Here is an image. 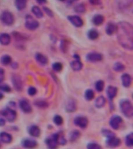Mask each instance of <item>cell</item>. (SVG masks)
<instances>
[{
    "label": "cell",
    "instance_id": "3",
    "mask_svg": "<svg viewBox=\"0 0 133 149\" xmlns=\"http://www.w3.org/2000/svg\"><path fill=\"white\" fill-rule=\"evenodd\" d=\"M0 19L3 21V24L6 25H12L14 22L13 15L9 11H3L0 15Z\"/></svg>",
    "mask_w": 133,
    "mask_h": 149
},
{
    "label": "cell",
    "instance_id": "25",
    "mask_svg": "<svg viewBox=\"0 0 133 149\" xmlns=\"http://www.w3.org/2000/svg\"><path fill=\"white\" fill-rule=\"evenodd\" d=\"M104 20V17L102 16V15H96L94 17V19H93V22L94 24L95 25H97V26H99L101 24H103Z\"/></svg>",
    "mask_w": 133,
    "mask_h": 149
},
{
    "label": "cell",
    "instance_id": "7",
    "mask_svg": "<svg viewBox=\"0 0 133 149\" xmlns=\"http://www.w3.org/2000/svg\"><path fill=\"white\" fill-rule=\"evenodd\" d=\"M106 144L107 146H108L109 148H116L121 144V140L115 137V135H114L112 137H107Z\"/></svg>",
    "mask_w": 133,
    "mask_h": 149
},
{
    "label": "cell",
    "instance_id": "39",
    "mask_svg": "<svg viewBox=\"0 0 133 149\" xmlns=\"http://www.w3.org/2000/svg\"><path fill=\"white\" fill-rule=\"evenodd\" d=\"M37 107L40 108H47L48 107V103L44 100H37L34 103Z\"/></svg>",
    "mask_w": 133,
    "mask_h": 149
},
{
    "label": "cell",
    "instance_id": "48",
    "mask_svg": "<svg viewBox=\"0 0 133 149\" xmlns=\"http://www.w3.org/2000/svg\"><path fill=\"white\" fill-rule=\"evenodd\" d=\"M37 2L40 4H43V3H45L47 2L46 0H37Z\"/></svg>",
    "mask_w": 133,
    "mask_h": 149
},
{
    "label": "cell",
    "instance_id": "26",
    "mask_svg": "<svg viewBox=\"0 0 133 149\" xmlns=\"http://www.w3.org/2000/svg\"><path fill=\"white\" fill-rule=\"evenodd\" d=\"M106 103V100L105 98L103 97V96H100L96 99V102H95V105L97 106V108H101L103 107Z\"/></svg>",
    "mask_w": 133,
    "mask_h": 149
},
{
    "label": "cell",
    "instance_id": "31",
    "mask_svg": "<svg viewBox=\"0 0 133 149\" xmlns=\"http://www.w3.org/2000/svg\"><path fill=\"white\" fill-rule=\"evenodd\" d=\"M125 144L127 146L132 147L133 145V134L132 133H131L128 135L126 136L125 138Z\"/></svg>",
    "mask_w": 133,
    "mask_h": 149
},
{
    "label": "cell",
    "instance_id": "50",
    "mask_svg": "<svg viewBox=\"0 0 133 149\" xmlns=\"http://www.w3.org/2000/svg\"><path fill=\"white\" fill-rule=\"evenodd\" d=\"M61 1H64V0H61Z\"/></svg>",
    "mask_w": 133,
    "mask_h": 149
},
{
    "label": "cell",
    "instance_id": "2",
    "mask_svg": "<svg viewBox=\"0 0 133 149\" xmlns=\"http://www.w3.org/2000/svg\"><path fill=\"white\" fill-rule=\"evenodd\" d=\"M120 108L121 112L125 116L131 118L133 116V107L132 103L128 100H122L120 102Z\"/></svg>",
    "mask_w": 133,
    "mask_h": 149
},
{
    "label": "cell",
    "instance_id": "37",
    "mask_svg": "<svg viewBox=\"0 0 133 149\" xmlns=\"http://www.w3.org/2000/svg\"><path fill=\"white\" fill-rule=\"evenodd\" d=\"M95 87H96V89H97V91H99V92L102 91H103V89H104V81H98L97 83H96V84H95Z\"/></svg>",
    "mask_w": 133,
    "mask_h": 149
},
{
    "label": "cell",
    "instance_id": "16",
    "mask_svg": "<svg viewBox=\"0 0 133 149\" xmlns=\"http://www.w3.org/2000/svg\"><path fill=\"white\" fill-rule=\"evenodd\" d=\"M28 132H29L30 135H31L32 137H39L40 134H41V130H40V128H39L37 126H35V125H33V126L29 127Z\"/></svg>",
    "mask_w": 133,
    "mask_h": 149
},
{
    "label": "cell",
    "instance_id": "51",
    "mask_svg": "<svg viewBox=\"0 0 133 149\" xmlns=\"http://www.w3.org/2000/svg\"><path fill=\"white\" fill-rule=\"evenodd\" d=\"M0 146H1V144H0Z\"/></svg>",
    "mask_w": 133,
    "mask_h": 149
},
{
    "label": "cell",
    "instance_id": "32",
    "mask_svg": "<svg viewBox=\"0 0 133 149\" xmlns=\"http://www.w3.org/2000/svg\"><path fill=\"white\" fill-rule=\"evenodd\" d=\"M85 98L89 101L92 100L93 98H94V92L92 90H90V89L87 90L86 93H85Z\"/></svg>",
    "mask_w": 133,
    "mask_h": 149
},
{
    "label": "cell",
    "instance_id": "30",
    "mask_svg": "<svg viewBox=\"0 0 133 149\" xmlns=\"http://www.w3.org/2000/svg\"><path fill=\"white\" fill-rule=\"evenodd\" d=\"M11 61H12L11 57L10 56H7V55H5L1 58V63L5 66H7V65L11 63Z\"/></svg>",
    "mask_w": 133,
    "mask_h": 149
},
{
    "label": "cell",
    "instance_id": "28",
    "mask_svg": "<svg viewBox=\"0 0 133 149\" xmlns=\"http://www.w3.org/2000/svg\"><path fill=\"white\" fill-rule=\"evenodd\" d=\"M88 37L90 38V39L95 40L97 39V38L99 37V34H98L97 31H96L94 29H92L89 31V32H88Z\"/></svg>",
    "mask_w": 133,
    "mask_h": 149
},
{
    "label": "cell",
    "instance_id": "12",
    "mask_svg": "<svg viewBox=\"0 0 133 149\" xmlns=\"http://www.w3.org/2000/svg\"><path fill=\"white\" fill-rule=\"evenodd\" d=\"M74 57H75L76 59L74 60V61H73L72 63H71L70 66L73 70L79 71V70H80L81 69H82V63L80 62V57H79V56H76H76H74Z\"/></svg>",
    "mask_w": 133,
    "mask_h": 149
},
{
    "label": "cell",
    "instance_id": "21",
    "mask_svg": "<svg viewBox=\"0 0 133 149\" xmlns=\"http://www.w3.org/2000/svg\"><path fill=\"white\" fill-rule=\"evenodd\" d=\"M11 38L8 34H0V43L3 45H7L10 43Z\"/></svg>",
    "mask_w": 133,
    "mask_h": 149
},
{
    "label": "cell",
    "instance_id": "24",
    "mask_svg": "<svg viewBox=\"0 0 133 149\" xmlns=\"http://www.w3.org/2000/svg\"><path fill=\"white\" fill-rule=\"evenodd\" d=\"M27 0H15V5L19 10H24L26 7Z\"/></svg>",
    "mask_w": 133,
    "mask_h": 149
},
{
    "label": "cell",
    "instance_id": "6",
    "mask_svg": "<svg viewBox=\"0 0 133 149\" xmlns=\"http://www.w3.org/2000/svg\"><path fill=\"white\" fill-rule=\"evenodd\" d=\"M45 144L49 149H56L58 147V141H57V134H55L48 139L45 140Z\"/></svg>",
    "mask_w": 133,
    "mask_h": 149
},
{
    "label": "cell",
    "instance_id": "10",
    "mask_svg": "<svg viewBox=\"0 0 133 149\" xmlns=\"http://www.w3.org/2000/svg\"><path fill=\"white\" fill-rule=\"evenodd\" d=\"M12 84H13V87H14L16 90L17 91L22 90V88H23V84H22L21 78H20L18 75L14 74V75L12 77Z\"/></svg>",
    "mask_w": 133,
    "mask_h": 149
},
{
    "label": "cell",
    "instance_id": "11",
    "mask_svg": "<svg viewBox=\"0 0 133 149\" xmlns=\"http://www.w3.org/2000/svg\"><path fill=\"white\" fill-rule=\"evenodd\" d=\"M68 19L75 27H82V24H83L82 20L78 16H69V17H68Z\"/></svg>",
    "mask_w": 133,
    "mask_h": 149
},
{
    "label": "cell",
    "instance_id": "34",
    "mask_svg": "<svg viewBox=\"0 0 133 149\" xmlns=\"http://www.w3.org/2000/svg\"><path fill=\"white\" fill-rule=\"evenodd\" d=\"M57 141H58V144H60L62 145L66 144V140L62 135V134H57Z\"/></svg>",
    "mask_w": 133,
    "mask_h": 149
},
{
    "label": "cell",
    "instance_id": "17",
    "mask_svg": "<svg viewBox=\"0 0 133 149\" xmlns=\"http://www.w3.org/2000/svg\"><path fill=\"white\" fill-rule=\"evenodd\" d=\"M117 30H118V26L114 24V23H108L107 25L106 32L107 34H109V35H112L114 33H116Z\"/></svg>",
    "mask_w": 133,
    "mask_h": 149
},
{
    "label": "cell",
    "instance_id": "8",
    "mask_svg": "<svg viewBox=\"0 0 133 149\" xmlns=\"http://www.w3.org/2000/svg\"><path fill=\"white\" fill-rule=\"evenodd\" d=\"M121 122H122V119L119 116H114L110 120V126L114 130H118Z\"/></svg>",
    "mask_w": 133,
    "mask_h": 149
},
{
    "label": "cell",
    "instance_id": "22",
    "mask_svg": "<svg viewBox=\"0 0 133 149\" xmlns=\"http://www.w3.org/2000/svg\"><path fill=\"white\" fill-rule=\"evenodd\" d=\"M76 109V102L73 99H69V101L66 105V110L69 112V113H73Z\"/></svg>",
    "mask_w": 133,
    "mask_h": 149
},
{
    "label": "cell",
    "instance_id": "46",
    "mask_svg": "<svg viewBox=\"0 0 133 149\" xmlns=\"http://www.w3.org/2000/svg\"><path fill=\"white\" fill-rule=\"evenodd\" d=\"M44 10H45L46 12H48V13H48V15H50L51 17H52V16H53V14H52V12H51V10H49L48 9V8H44Z\"/></svg>",
    "mask_w": 133,
    "mask_h": 149
},
{
    "label": "cell",
    "instance_id": "5",
    "mask_svg": "<svg viewBox=\"0 0 133 149\" xmlns=\"http://www.w3.org/2000/svg\"><path fill=\"white\" fill-rule=\"evenodd\" d=\"M2 115L9 121V122H12L13 120L17 117V113L14 110L10 109V108H7L3 111H2Z\"/></svg>",
    "mask_w": 133,
    "mask_h": 149
},
{
    "label": "cell",
    "instance_id": "27",
    "mask_svg": "<svg viewBox=\"0 0 133 149\" xmlns=\"http://www.w3.org/2000/svg\"><path fill=\"white\" fill-rule=\"evenodd\" d=\"M31 10L32 12H33V13H34L37 18H41V17H43V13L41 12V10H40V8H39L38 6H34L32 7Z\"/></svg>",
    "mask_w": 133,
    "mask_h": 149
},
{
    "label": "cell",
    "instance_id": "18",
    "mask_svg": "<svg viewBox=\"0 0 133 149\" xmlns=\"http://www.w3.org/2000/svg\"><path fill=\"white\" fill-rule=\"evenodd\" d=\"M118 89L114 86H109L107 89V95L108 96L109 99H113L117 95Z\"/></svg>",
    "mask_w": 133,
    "mask_h": 149
},
{
    "label": "cell",
    "instance_id": "19",
    "mask_svg": "<svg viewBox=\"0 0 133 149\" xmlns=\"http://www.w3.org/2000/svg\"><path fill=\"white\" fill-rule=\"evenodd\" d=\"M12 137L11 134H8V133L3 132L0 134V141L3 143H6V144H9L12 141Z\"/></svg>",
    "mask_w": 133,
    "mask_h": 149
},
{
    "label": "cell",
    "instance_id": "9",
    "mask_svg": "<svg viewBox=\"0 0 133 149\" xmlns=\"http://www.w3.org/2000/svg\"><path fill=\"white\" fill-rule=\"evenodd\" d=\"M74 123L81 128H86L88 125V120L84 116H77L74 120Z\"/></svg>",
    "mask_w": 133,
    "mask_h": 149
},
{
    "label": "cell",
    "instance_id": "29",
    "mask_svg": "<svg viewBox=\"0 0 133 149\" xmlns=\"http://www.w3.org/2000/svg\"><path fill=\"white\" fill-rule=\"evenodd\" d=\"M80 135V134L78 130H73L69 134V139H70L71 141H75L76 140H77L79 138Z\"/></svg>",
    "mask_w": 133,
    "mask_h": 149
},
{
    "label": "cell",
    "instance_id": "41",
    "mask_svg": "<svg viewBox=\"0 0 133 149\" xmlns=\"http://www.w3.org/2000/svg\"><path fill=\"white\" fill-rule=\"evenodd\" d=\"M102 133H103V134L105 136V137L107 138V137H112V136H114V135H115L114 134V133H112L111 130H104L103 131H102Z\"/></svg>",
    "mask_w": 133,
    "mask_h": 149
},
{
    "label": "cell",
    "instance_id": "38",
    "mask_svg": "<svg viewBox=\"0 0 133 149\" xmlns=\"http://www.w3.org/2000/svg\"><path fill=\"white\" fill-rule=\"evenodd\" d=\"M53 120H54V123H55L56 125H58V126L62 125L63 123V119L61 116H58V115L55 116Z\"/></svg>",
    "mask_w": 133,
    "mask_h": 149
},
{
    "label": "cell",
    "instance_id": "36",
    "mask_svg": "<svg viewBox=\"0 0 133 149\" xmlns=\"http://www.w3.org/2000/svg\"><path fill=\"white\" fill-rule=\"evenodd\" d=\"M76 12L80 13H82L86 11V7L83 4H79V5L76 6L75 8H74Z\"/></svg>",
    "mask_w": 133,
    "mask_h": 149
},
{
    "label": "cell",
    "instance_id": "14",
    "mask_svg": "<svg viewBox=\"0 0 133 149\" xmlns=\"http://www.w3.org/2000/svg\"><path fill=\"white\" fill-rule=\"evenodd\" d=\"M19 107L26 113H30L32 111L31 106L26 99H23L19 102Z\"/></svg>",
    "mask_w": 133,
    "mask_h": 149
},
{
    "label": "cell",
    "instance_id": "44",
    "mask_svg": "<svg viewBox=\"0 0 133 149\" xmlns=\"http://www.w3.org/2000/svg\"><path fill=\"white\" fill-rule=\"evenodd\" d=\"M4 77H5V73H4V70L3 69L0 68V83L3 81L4 80Z\"/></svg>",
    "mask_w": 133,
    "mask_h": 149
},
{
    "label": "cell",
    "instance_id": "13",
    "mask_svg": "<svg viewBox=\"0 0 133 149\" xmlns=\"http://www.w3.org/2000/svg\"><path fill=\"white\" fill-rule=\"evenodd\" d=\"M22 145L24 147V148H34L37 146V141L34 139L27 138V139L23 140V141H22Z\"/></svg>",
    "mask_w": 133,
    "mask_h": 149
},
{
    "label": "cell",
    "instance_id": "47",
    "mask_svg": "<svg viewBox=\"0 0 133 149\" xmlns=\"http://www.w3.org/2000/svg\"><path fill=\"white\" fill-rule=\"evenodd\" d=\"M6 122L4 119H0V127H3L5 125Z\"/></svg>",
    "mask_w": 133,
    "mask_h": 149
},
{
    "label": "cell",
    "instance_id": "15",
    "mask_svg": "<svg viewBox=\"0 0 133 149\" xmlns=\"http://www.w3.org/2000/svg\"><path fill=\"white\" fill-rule=\"evenodd\" d=\"M87 59L90 62H99L102 60V55L97 52H91L87 55Z\"/></svg>",
    "mask_w": 133,
    "mask_h": 149
},
{
    "label": "cell",
    "instance_id": "1",
    "mask_svg": "<svg viewBox=\"0 0 133 149\" xmlns=\"http://www.w3.org/2000/svg\"><path fill=\"white\" fill-rule=\"evenodd\" d=\"M118 39L125 49H133V27L127 22H121L118 26Z\"/></svg>",
    "mask_w": 133,
    "mask_h": 149
},
{
    "label": "cell",
    "instance_id": "4",
    "mask_svg": "<svg viewBox=\"0 0 133 149\" xmlns=\"http://www.w3.org/2000/svg\"><path fill=\"white\" fill-rule=\"evenodd\" d=\"M25 26L27 29L29 30H35L39 27V23L36 20H34V18L27 15L26 17V21H25Z\"/></svg>",
    "mask_w": 133,
    "mask_h": 149
},
{
    "label": "cell",
    "instance_id": "45",
    "mask_svg": "<svg viewBox=\"0 0 133 149\" xmlns=\"http://www.w3.org/2000/svg\"><path fill=\"white\" fill-rule=\"evenodd\" d=\"M89 1L93 5H98L100 3V0H89Z\"/></svg>",
    "mask_w": 133,
    "mask_h": 149
},
{
    "label": "cell",
    "instance_id": "49",
    "mask_svg": "<svg viewBox=\"0 0 133 149\" xmlns=\"http://www.w3.org/2000/svg\"><path fill=\"white\" fill-rule=\"evenodd\" d=\"M3 98V94H1V93H0V100H1V99H2Z\"/></svg>",
    "mask_w": 133,
    "mask_h": 149
},
{
    "label": "cell",
    "instance_id": "43",
    "mask_svg": "<svg viewBox=\"0 0 133 149\" xmlns=\"http://www.w3.org/2000/svg\"><path fill=\"white\" fill-rule=\"evenodd\" d=\"M0 90L3 91H6V92H10L11 89L6 84H3V85H0Z\"/></svg>",
    "mask_w": 133,
    "mask_h": 149
},
{
    "label": "cell",
    "instance_id": "40",
    "mask_svg": "<svg viewBox=\"0 0 133 149\" xmlns=\"http://www.w3.org/2000/svg\"><path fill=\"white\" fill-rule=\"evenodd\" d=\"M52 68L56 72H60L62 70V64L60 63H55L52 65Z\"/></svg>",
    "mask_w": 133,
    "mask_h": 149
},
{
    "label": "cell",
    "instance_id": "35",
    "mask_svg": "<svg viewBox=\"0 0 133 149\" xmlns=\"http://www.w3.org/2000/svg\"><path fill=\"white\" fill-rule=\"evenodd\" d=\"M87 149H102L101 146L95 142H90L87 144Z\"/></svg>",
    "mask_w": 133,
    "mask_h": 149
},
{
    "label": "cell",
    "instance_id": "33",
    "mask_svg": "<svg viewBox=\"0 0 133 149\" xmlns=\"http://www.w3.org/2000/svg\"><path fill=\"white\" fill-rule=\"evenodd\" d=\"M113 68L117 72H121L125 70V66L121 63H114Z\"/></svg>",
    "mask_w": 133,
    "mask_h": 149
},
{
    "label": "cell",
    "instance_id": "23",
    "mask_svg": "<svg viewBox=\"0 0 133 149\" xmlns=\"http://www.w3.org/2000/svg\"><path fill=\"white\" fill-rule=\"evenodd\" d=\"M36 59L39 63L41 65H46L48 63V59L46 56H44L43 54L37 53L36 54Z\"/></svg>",
    "mask_w": 133,
    "mask_h": 149
},
{
    "label": "cell",
    "instance_id": "20",
    "mask_svg": "<svg viewBox=\"0 0 133 149\" xmlns=\"http://www.w3.org/2000/svg\"><path fill=\"white\" fill-rule=\"evenodd\" d=\"M121 81H122V84L125 88H128L132 83V78H131L130 75L128 73H125L121 76Z\"/></svg>",
    "mask_w": 133,
    "mask_h": 149
},
{
    "label": "cell",
    "instance_id": "42",
    "mask_svg": "<svg viewBox=\"0 0 133 149\" xmlns=\"http://www.w3.org/2000/svg\"><path fill=\"white\" fill-rule=\"evenodd\" d=\"M37 93V89L34 87H30L28 89V94L30 96H34V95H36Z\"/></svg>",
    "mask_w": 133,
    "mask_h": 149
}]
</instances>
